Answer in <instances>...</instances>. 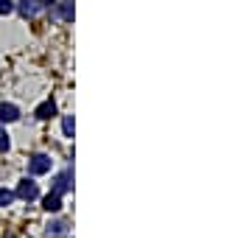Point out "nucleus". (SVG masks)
I'll return each instance as SVG.
<instances>
[{
    "label": "nucleus",
    "mask_w": 252,
    "mask_h": 238,
    "mask_svg": "<svg viewBox=\"0 0 252 238\" xmlns=\"http://www.w3.org/2000/svg\"><path fill=\"white\" fill-rule=\"evenodd\" d=\"M70 188H73V185H70V171H64V174H59L54 179V193H59V196H62V193H67Z\"/></svg>",
    "instance_id": "nucleus-4"
},
{
    "label": "nucleus",
    "mask_w": 252,
    "mask_h": 238,
    "mask_svg": "<svg viewBox=\"0 0 252 238\" xmlns=\"http://www.w3.org/2000/svg\"><path fill=\"white\" fill-rule=\"evenodd\" d=\"M56 3H59V17H62V20H73V14H76L73 0H56Z\"/></svg>",
    "instance_id": "nucleus-9"
},
{
    "label": "nucleus",
    "mask_w": 252,
    "mask_h": 238,
    "mask_svg": "<svg viewBox=\"0 0 252 238\" xmlns=\"http://www.w3.org/2000/svg\"><path fill=\"white\" fill-rule=\"evenodd\" d=\"M45 233H48V238H62L67 233V221H51Z\"/></svg>",
    "instance_id": "nucleus-8"
},
{
    "label": "nucleus",
    "mask_w": 252,
    "mask_h": 238,
    "mask_svg": "<svg viewBox=\"0 0 252 238\" xmlns=\"http://www.w3.org/2000/svg\"><path fill=\"white\" fill-rule=\"evenodd\" d=\"M36 3H39V6H54L56 0H36Z\"/></svg>",
    "instance_id": "nucleus-14"
},
{
    "label": "nucleus",
    "mask_w": 252,
    "mask_h": 238,
    "mask_svg": "<svg viewBox=\"0 0 252 238\" xmlns=\"http://www.w3.org/2000/svg\"><path fill=\"white\" fill-rule=\"evenodd\" d=\"M62 129H64V135H67V138H73V129H76V120H73V115H64Z\"/></svg>",
    "instance_id": "nucleus-10"
},
{
    "label": "nucleus",
    "mask_w": 252,
    "mask_h": 238,
    "mask_svg": "<svg viewBox=\"0 0 252 238\" xmlns=\"http://www.w3.org/2000/svg\"><path fill=\"white\" fill-rule=\"evenodd\" d=\"M14 11V0H0V14H11Z\"/></svg>",
    "instance_id": "nucleus-12"
},
{
    "label": "nucleus",
    "mask_w": 252,
    "mask_h": 238,
    "mask_svg": "<svg viewBox=\"0 0 252 238\" xmlns=\"http://www.w3.org/2000/svg\"><path fill=\"white\" fill-rule=\"evenodd\" d=\"M11 202H14V193L6 191V188H0V205L6 208V205H11Z\"/></svg>",
    "instance_id": "nucleus-11"
},
{
    "label": "nucleus",
    "mask_w": 252,
    "mask_h": 238,
    "mask_svg": "<svg viewBox=\"0 0 252 238\" xmlns=\"http://www.w3.org/2000/svg\"><path fill=\"white\" fill-rule=\"evenodd\" d=\"M17 196L20 199H26V202H34L36 196H39V188H36V182H31V179H20Z\"/></svg>",
    "instance_id": "nucleus-2"
},
{
    "label": "nucleus",
    "mask_w": 252,
    "mask_h": 238,
    "mask_svg": "<svg viewBox=\"0 0 252 238\" xmlns=\"http://www.w3.org/2000/svg\"><path fill=\"white\" fill-rule=\"evenodd\" d=\"M34 115H36L39 120H48V118H54V115H56V107H54V101H42V104H39V107L34 110Z\"/></svg>",
    "instance_id": "nucleus-6"
},
{
    "label": "nucleus",
    "mask_w": 252,
    "mask_h": 238,
    "mask_svg": "<svg viewBox=\"0 0 252 238\" xmlns=\"http://www.w3.org/2000/svg\"><path fill=\"white\" fill-rule=\"evenodd\" d=\"M14 9H20V14L28 20V17H34L36 11H39V3H36V0H20Z\"/></svg>",
    "instance_id": "nucleus-5"
},
{
    "label": "nucleus",
    "mask_w": 252,
    "mask_h": 238,
    "mask_svg": "<svg viewBox=\"0 0 252 238\" xmlns=\"http://www.w3.org/2000/svg\"><path fill=\"white\" fill-rule=\"evenodd\" d=\"M28 171H31L34 177L48 174V171H51V157L48 154H34L31 160H28Z\"/></svg>",
    "instance_id": "nucleus-1"
},
{
    "label": "nucleus",
    "mask_w": 252,
    "mask_h": 238,
    "mask_svg": "<svg viewBox=\"0 0 252 238\" xmlns=\"http://www.w3.org/2000/svg\"><path fill=\"white\" fill-rule=\"evenodd\" d=\"M42 208H45L48 213H56L62 208V196H59V193H48L45 199H42Z\"/></svg>",
    "instance_id": "nucleus-7"
},
{
    "label": "nucleus",
    "mask_w": 252,
    "mask_h": 238,
    "mask_svg": "<svg viewBox=\"0 0 252 238\" xmlns=\"http://www.w3.org/2000/svg\"><path fill=\"white\" fill-rule=\"evenodd\" d=\"M20 118V110L14 104H0V123H14Z\"/></svg>",
    "instance_id": "nucleus-3"
},
{
    "label": "nucleus",
    "mask_w": 252,
    "mask_h": 238,
    "mask_svg": "<svg viewBox=\"0 0 252 238\" xmlns=\"http://www.w3.org/2000/svg\"><path fill=\"white\" fill-rule=\"evenodd\" d=\"M11 146V140H9V135H6V132H3V129H0V151H6V149Z\"/></svg>",
    "instance_id": "nucleus-13"
}]
</instances>
